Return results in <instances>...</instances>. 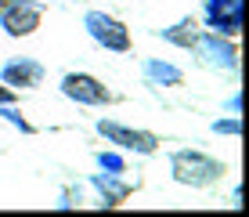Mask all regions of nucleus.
Wrapping results in <instances>:
<instances>
[{"instance_id": "f257e3e1", "label": "nucleus", "mask_w": 249, "mask_h": 217, "mask_svg": "<svg viewBox=\"0 0 249 217\" xmlns=\"http://www.w3.org/2000/svg\"><path fill=\"white\" fill-rule=\"evenodd\" d=\"M170 174H174L177 185L188 188H210L224 178V163L206 156L202 149H177L170 156Z\"/></svg>"}, {"instance_id": "f03ea898", "label": "nucleus", "mask_w": 249, "mask_h": 217, "mask_svg": "<svg viewBox=\"0 0 249 217\" xmlns=\"http://www.w3.org/2000/svg\"><path fill=\"white\" fill-rule=\"evenodd\" d=\"M83 29H87V37H90L94 43H98V47L112 51V55H126V51L134 47L130 29H126V25L116 19V15H105V11H87V15H83Z\"/></svg>"}, {"instance_id": "7ed1b4c3", "label": "nucleus", "mask_w": 249, "mask_h": 217, "mask_svg": "<svg viewBox=\"0 0 249 217\" xmlns=\"http://www.w3.org/2000/svg\"><path fill=\"white\" fill-rule=\"evenodd\" d=\"M192 51H195V58H199L206 69H220V73H235L238 69V43L231 37L202 29L199 37H195Z\"/></svg>"}, {"instance_id": "20e7f679", "label": "nucleus", "mask_w": 249, "mask_h": 217, "mask_svg": "<svg viewBox=\"0 0 249 217\" xmlns=\"http://www.w3.org/2000/svg\"><path fill=\"white\" fill-rule=\"evenodd\" d=\"M98 134L105 138L108 145H116L119 152H134V156H152V152L162 145L159 134L126 127V123H116V119H98Z\"/></svg>"}, {"instance_id": "39448f33", "label": "nucleus", "mask_w": 249, "mask_h": 217, "mask_svg": "<svg viewBox=\"0 0 249 217\" xmlns=\"http://www.w3.org/2000/svg\"><path fill=\"white\" fill-rule=\"evenodd\" d=\"M40 22H44L40 0H4V7H0V29L7 37H33Z\"/></svg>"}, {"instance_id": "423d86ee", "label": "nucleus", "mask_w": 249, "mask_h": 217, "mask_svg": "<svg viewBox=\"0 0 249 217\" xmlns=\"http://www.w3.org/2000/svg\"><path fill=\"white\" fill-rule=\"evenodd\" d=\"M62 94L69 101H76V105H90V109L116 101V94L108 91L98 76H90V73H69V76H62Z\"/></svg>"}, {"instance_id": "0eeeda50", "label": "nucleus", "mask_w": 249, "mask_h": 217, "mask_svg": "<svg viewBox=\"0 0 249 217\" xmlns=\"http://www.w3.org/2000/svg\"><path fill=\"white\" fill-rule=\"evenodd\" d=\"M202 22L210 33L238 40V33H242V0H206Z\"/></svg>"}, {"instance_id": "6e6552de", "label": "nucleus", "mask_w": 249, "mask_h": 217, "mask_svg": "<svg viewBox=\"0 0 249 217\" xmlns=\"http://www.w3.org/2000/svg\"><path fill=\"white\" fill-rule=\"evenodd\" d=\"M47 76V65L40 58H29V55H18V58H7L4 69H0V83H7L11 91H33L40 87Z\"/></svg>"}, {"instance_id": "1a4fd4ad", "label": "nucleus", "mask_w": 249, "mask_h": 217, "mask_svg": "<svg viewBox=\"0 0 249 217\" xmlns=\"http://www.w3.org/2000/svg\"><path fill=\"white\" fill-rule=\"evenodd\" d=\"M90 188L98 192V206H108V210L119 206L126 196L134 192V185L123 178V174H105V170H101V174H90Z\"/></svg>"}, {"instance_id": "9d476101", "label": "nucleus", "mask_w": 249, "mask_h": 217, "mask_svg": "<svg viewBox=\"0 0 249 217\" xmlns=\"http://www.w3.org/2000/svg\"><path fill=\"white\" fill-rule=\"evenodd\" d=\"M141 73H144V80L152 87H181L184 83V73L174 62H162V58H144Z\"/></svg>"}, {"instance_id": "9b49d317", "label": "nucleus", "mask_w": 249, "mask_h": 217, "mask_svg": "<svg viewBox=\"0 0 249 217\" xmlns=\"http://www.w3.org/2000/svg\"><path fill=\"white\" fill-rule=\"evenodd\" d=\"M199 33L202 29H199V22H195V19H181V22L166 25V29H159V37L166 43H174V47H181V51H192V43H195Z\"/></svg>"}, {"instance_id": "f8f14e48", "label": "nucleus", "mask_w": 249, "mask_h": 217, "mask_svg": "<svg viewBox=\"0 0 249 217\" xmlns=\"http://www.w3.org/2000/svg\"><path fill=\"white\" fill-rule=\"evenodd\" d=\"M94 163H98V170H105V174H126V159H123V152H98L94 156Z\"/></svg>"}, {"instance_id": "ddd939ff", "label": "nucleus", "mask_w": 249, "mask_h": 217, "mask_svg": "<svg viewBox=\"0 0 249 217\" xmlns=\"http://www.w3.org/2000/svg\"><path fill=\"white\" fill-rule=\"evenodd\" d=\"M0 116H4L11 127H18L22 134H33V123H29V119H25V116H22V112L15 109V105H0Z\"/></svg>"}, {"instance_id": "4468645a", "label": "nucleus", "mask_w": 249, "mask_h": 217, "mask_svg": "<svg viewBox=\"0 0 249 217\" xmlns=\"http://www.w3.org/2000/svg\"><path fill=\"white\" fill-rule=\"evenodd\" d=\"M213 134L238 138V134H242V119H238V116H228V119H213Z\"/></svg>"}, {"instance_id": "2eb2a0df", "label": "nucleus", "mask_w": 249, "mask_h": 217, "mask_svg": "<svg viewBox=\"0 0 249 217\" xmlns=\"http://www.w3.org/2000/svg\"><path fill=\"white\" fill-rule=\"evenodd\" d=\"M15 98H18V94H15L7 83H0V105H15Z\"/></svg>"}, {"instance_id": "dca6fc26", "label": "nucleus", "mask_w": 249, "mask_h": 217, "mask_svg": "<svg viewBox=\"0 0 249 217\" xmlns=\"http://www.w3.org/2000/svg\"><path fill=\"white\" fill-rule=\"evenodd\" d=\"M228 112H231V116L242 112V94H231V98H228Z\"/></svg>"}, {"instance_id": "f3484780", "label": "nucleus", "mask_w": 249, "mask_h": 217, "mask_svg": "<svg viewBox=\"0 0 249 217\" xmlns=\"http://www.w3.org/2000/svg\"><path fill=\"white\" fill-rule=\"evenodd\" d=\"M231 206H235V210L242 206V188H235V192H231Z\"/></svg>"}]
</instances>
